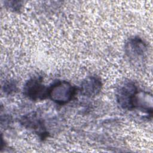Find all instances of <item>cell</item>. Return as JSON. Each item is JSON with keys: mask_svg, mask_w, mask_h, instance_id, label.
<instances>
[{"mask_svg": "<svg viewBox=\"0 0 153 153\" xmlns=\"http://www.w3.org/2000/svg\"><path fill=\"white\" fill-rule=\"evenodd\" d=\"M125 50L127 55L131 59L136 60L144 57L147 47L145 42L139 37L130 38L126 44Z\"/></svg>", "mask_w": 153, "mask_h": 153, "instance_id": "obj_4", "label": "cell"}, {"mask_svg": "<svg viewBox=\"0 0 153 153\" xmlns=\"http://www.w3.org/2000/svg\"><path fill=\"white\" fill-rule=\"evenodd\" d=\"M23 94L32 100H42L48 97V88L43 84L41 78L33 77L25 83Z\"/></svg>", "mask_w": 153, "mask_h": 153, "instance_id": "obj_3", "label": "cell"}, {"mask_svg": "<svg viewBox=\"0 0 153 153\" xmlns=\"http://www.w3.org/2000/svg\"><path fill=\"white\" fill-rule=\"evenodd\" d=\"M75 88L69 82L58 81L48 88V96L55 103L64 105L72 100Z\"/></svg>", "mask_w": 153, "mask_h": 153, "instance_id": "obj_1", "label": "cell"}, {"mask_svg": "<svg viewBox=\"0 0 153 153\" xmlns=\"http://www.w3.org/2000/svg\"><path fill=\"white\" fill-rule=\"evenodd\" d=\"M23 125L26 127L34 130L38 134H39L42 137L45 134V128L42 120L35 113H32L27 115L22 120Z\"/></svg>", "mask_w": 153, "mask_h": 153, "instance_id": "obj_7", "label": "cell"}, {"mask_svg": "<svg viewBox=\"0 0 153 153\" xmlns=\"http://www.w3.org/2000/svg\"><path fill=\"white\" fill-rule=\"evenodd\" d=\"M137 91V87L133 81L128 80L121 83L116 91V99L120 106L124 109H133V101Z\"/></svg>", "mask_w": 153, "mask_h": 153, "instance_id": "obj_2", "label": "cell"}, {"mask_svg": "<svg viewBox=\"0 0 153 153\" xmlns=\"http://www.w3.org/2000/svg\"><path fill=\"white\" fill-rule=\"evenodd\" d=\"M102 86V82L99 78L96 76H90L82 81L80 91L84 96L93 97L100 93Z\"/></svg>", "mask_w": 153, "mask_h": 153, "instance_id": "obj_5", "label": "cell"}, {"mask_svg": "<svg viewBox=\"0 0 153 153\" xmlns=\"http://www.w3.org/2000/svg\"><path fill=\"white\" fill-rule=\"evenodd\" d=\"M133 109H138L151 115L152 113V94L146 91L137 90L134 98Z\"/></svg>", "mask_w": 153, "mask_h": 153, "instance_id": "obj_6", "label": "cell"}]
</instances>
